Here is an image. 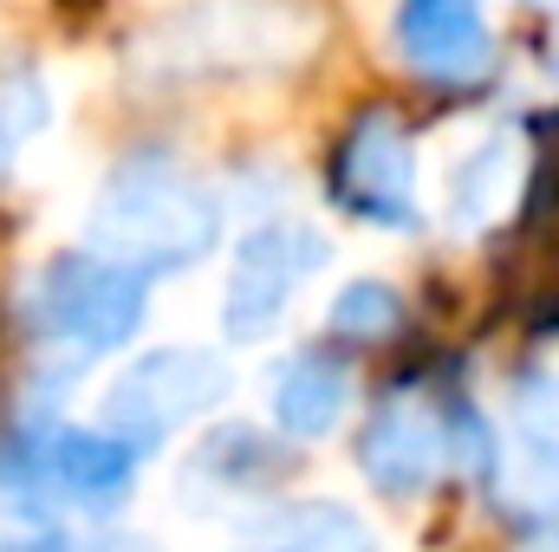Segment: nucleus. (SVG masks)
Listing matches in <instances>:
<instances>
[{"label":"nucleus","mask_w":559,"mask_h":552,"mask_svg":"<svg viewBox=\"0 0 559 552\" xmlns=\"http://www.w3.org/2000/svg\"><path fill=\"white\" fill-rule=\"evenodd\" d=\"M222 235L215 195L169 156H131L92 202V248L124 274H176L195 267Z\"/></svg>","instance_id":"f257e3e1"},{"label":"nucleus","mask_w":559,"mask_h":552,"mask_svg":"<svg viewBox=\"0 0 559 552\" xmlns=\"http://www.w3.org/2000/svg\"><path fill=\"white\" fill-rule=\"evenodd\" d=\"M228 391H235V371L215 351H189V345L150 351L124 364V377L105 391V435H118L124 448H150L176 422L209 416Z\"/></svg>","instance_id":"f03ea898"},{"label":"nucleus","mask_w":559,"mask_h":552,"mask_svg":"<svg viewBox=\"0 0 559 552\" xmlns=\"http://www.w3.org/2000/svg\"><path fill=\"white\" fill-rule=\"evenodd\" d=\"M39 325L79 351H118L143 325V279L98 261V254H59L39 274Z\"/></svg>","instance_id":"7ed1b4c3"},{"label":"nucleus","mask_w":559,"mask_h":552,"mask_svg":"<svg viewBox=\"0 0 559 552\" xmlns=\"http://www.w3.org/2000/svg\"><path fill=\"white\" fill-rule=\"evenodd\" d=\"M332 195L345 215L378 228H417V156L397 111L371 105L352 118L345 143L332 149Z\"/></svg>","instance_id":"20e7f679"},{"label":"nucleus","mask_w":559,"mask_h":552,"mask_svg":"<svg viewBox=\"0 0 559 552\" xmlns=\"http://www.w3.org/2000/svg\"><path fill=\"white\" fill-rule=\"evenodd\" d=\"M325 261V235L306 221H267L241 241L235 274H228V299H222V325L235 345L267 338L293 299V286Z\"/></svg>","instance_id":"39448f33"},{"label":"nucleus","mask_w":559,"mask_h":552,"mask_svg":"<svg viewBox=\"0 0 559 552\" xmlns=\"http://www.w3.org/2000/svg\"><path fill=\"white\" fill-rule=\"evenodd\" d=\"M391 39L404 65L442 85H475L495 72V33L468 0H411L391 20Z\"/></svg>","instance_id":"423d86ee"},{"label":"nucleus","mask_w":559,"mask_h":552,"mask_svg":"<svg viewBox=\"0 0 559 552\" xmlns=\"http://www.w3.org/2000/svg\"><path fill=\"white\" fill-rule=\"evenodd\" d=\"M442 448H449L442 416L429 410L417 391L384 397L358 429V468L384 494H423L436 481V468H442Z\"/></svg>","instance_id":"0eeeda50"},{"label":"nucleus","mask_w":559,"mask_h":552,"mask_svg":"<svg viewBox=\"0 0 559 552\" xmlns=\"http://www.w3.org/2000/svg\"><path fill=\"white\" fill-rule=\"evenodd\" d=\"M235 552H371V527L338 501H280L241 520Z\"/></svg>","instance_id":"6e6552de"},{"label":"nucleus","mask_w":559,"mask_h":552,"mask_svg":"<svg viewBox=\"0 0 559 552\" xmlns=\"http://www.w3.org/2000/svg\"><path fill=\"white\" fill-rule=\"evenodd\" d=\"M345 410H352V377L325 351H299L286 364V377L274 384V422H280V435H293V442L332 435L345 422Z\"/></svg>","instance_id":"1a4fd4ad"},{"label":"nucleus","mask_w":559,"mask_h":552,"mask_svg":"<svg viewBox=\"0 0 559 552\" xmlns=\"http://www.w3.org/2000/svg\"><path fill=\"white\" fill-rule=\"evenodd\" d=\"M508 195H514V137H488L475 156H462V169H455V189H449L455 228L495 221L508 208Z\"/></svg>","instance_id":"9d476101"},{"label":"nucleus","mask_w":559,"mask_h":552,"mask_svg":"<svg viewBox=\"0 0 559 552\" xmlns=\"http://www.w3.org/2000/svg\"><path fill=\"white\" fill-rule=\"evenodd\" d=\"M404 325V299L384 286V279H352L338 299H332V332L338 338H358V345H378Z\"/></svg>","instance_id":"9b49d317"},{"label":"nucleus","mask_w":559,"mask_h":552,"mask_svg":"<svg viewBox=\"0 0 559 552\" xmlns=\"http://www.w3.org/2000/svg\"><path fill=\"white\" fill-rule=\"evenodd\" d=\"M46 85L33 79V72H7L0 79V169H7V156L20 149V143L33 137L39 124H46Z\"/></svg>","instance_id":"f8f14e48"},{"label":"nucleus","mask_w":559,"mask_h":552,"mask_svg":"<svg viewBox=\"0 0 559 552\" xmlns=\"http://www.w3.org/2000/svg\"><path fill=\"white\" fill-rule=\"evenodd\" d=\"M521 422H527L540 442H559V384L554 377H527V384H521Z\"/></svg>","instance_id":"ddd939ff"},{"label":"nucleus","mask_w":559,"mask_h":552,"mask_svg":"<svg viewBox=\"0 0 559 552\" xmlns=\"http://www.w3.org/2000/svg\"><path fill=\"white\" fill-rule=\"evenodd\" d=\"M85 552H163V547H150L143 533H124V527H111V533H98V540H92Z\"/></svg>","instance_id":"4468645a"},{"label":"nucleus","mask_w":559,"mask_h":552,"mask_svg":"<svg viewBox=\"0 0 559 552\" xmlns=\"http://www.w3.org/2000/svg\"><path fill=\"white\" fill-rule=\"evenodd\" d=\"M0 552H72V547H59V540H13V547H0Z\"/></svg>","instance_id":"2eb2a0df"}]
</instances>
